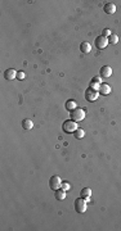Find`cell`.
Masks as SVG:
<instances>
[{
  "mask_svg": "<svg viewBox=\"0 0 121 231\" xmlns=\"http://www.w3.org/2000/svg\"><path fill=\"white\" fill-rule=\"evenodd\" d=\"M62 128L66 134H71V132H75V130L78 128V125H76V122L72 121V120H67V121L63 122Z\"/></svg>",
  "mask_w": 121,
  "mask_h": 231,
  "instance_id": "6da1fadb",
  "label": "cell"
},
{
  "mask_svg": "<svg viewBox=\"0 0 121 231\" xmlns=\"http://www.w3.org/2000/svg\"><path fill=\"white\" fill-rule=\"evenodd\" d=\"M85 118V112L80 109V108H76L71 112V120L75 121V122H79V121H82Z\"/></svg>",
  "mask_w": 121,
  "mask_h": 231,
  "instance_id": "7a4b0ae2",
  "label": "cell"
},
{
  "mask_svg": "<svg viewBox=\"0 0 121 231\" xmlns=\"http://www.w3.org/2000/svg\"><path fill=\"white\" fill-rule=\"evenodd\" d=\"M75 211L78 212V213H84L86 211V202L81 197L75 200Z\"/></svg>",
  "mask_w": 121,
  "mask_h": 231,
  "instance_id": "3957f363",
  "label": "cell"
},
{
  "mask_svg": "<svg viewBox=\"0 0 121 231\" xmlns=\"http://www.w3.org/2000/svg\"><path fill=\"white\" fill-rule=\"evenodd\" d=\"M61 185H62V181H61V177L59 176H52L49 180V188L52 190H58L61 189Z\"/></svg>",
  "mask_w": 121,
  "mask_h": 231,
  "instance_id": "277c9868",
  "label": "cell"
},
{
  "mask_svg": "<svg viewBox=\"0 0 121 231\" xmlns=\"http://www.w3.org/2000/svg\"><path fill=\"white\" fill-rule=\"evenodd\" d=\"M98 94H99V92L97 90L89 86L88 89H86V91H85V99H86L88 102H94L95 99L98 98Z\"/></svg>",
  "mask_w": 121,
  "mask_h": 231,
  "instance_id": "5b68a950",
  "label": "cell"
},
{
  "mask_svg": "<svg viewBox=\"0 0 121 231\" xmlns=\"http://www.w3.org/2000/svg\"><path fill=\"white\" fill-rule=\"evenodd\" d=\"M94 44H95V46H97L98 49H104L108 45V39L104 37L103 35H100V36H98L97 39H95Z\"/></svg>",
  "mask_w": 121,
  "mask_h": 231,
  "instance_id": "8992f818",
  "label": "cell"
},
{
  "mask_svg": "<svg viewBox=\"0 0 121 231\" xmlns=\"http://www.w3.org/2000/svg\"><path fill=\"white\" fill-rule=\"evenodd\" d=\"M98 92L100 95H108L111 92V86L108 85V84H100L99 87H98Z\"/></svg>",
  "mask_w": 121,
  "mask_h": 231,
  "instance_id": "52a82bcc",
  "label": "cell"
},
{
  "mask_svg": "<svg viewBox=\"0 0 121 231\" xmlns=\"http://www.w3.org/2000/svg\"><path fill=\"white\" fill-rule=\"evenodd\" d=\"M112 74V68L110 66H103L99 70V76L100 77H110Z\"/></svg>",
  "mask_w": 121,
  "mask_h": 231,
  "instance_id": "ba28073f",
  "label": "cell"
},
{
  "mask_svg": "<svg viewBox=\"0 0 121 231\" xmlns=\"http://www.w3.org/2000/svg\"><path fill=\"white\" fill-rule=\"evenodd\" d=\"M103 12L106 14H113L115 12H116V5L113 3H106L103 7Z\"/></svg>",
  "mask_w": 121,
  "mask_h": 231,
  "instance_id": "9c48e42d",
  "label": "cell"
},
{
  "mask_svg": "<svg viewBox=\"0 0 121 231\" xmlns=\"http://www.w3.org/2000/svg\"><path fill=\"white\" fill-rule=\"evenodd\" d=\"M4 77H5V80H14V78H17V72L13 70V68H9V70H7L4 72Z\"/></svg>",
  "mask_w": 121,
  "mask_h": 231,
  "instance_id": "30bf717a",
  "label": "cell"
},
{
  "mask_svg": "<svg viewBox=\"0 0 121 231\" xmlns=\"http://www.w3.org/2000/svg\"><path fill=\"white\" fill-rule=\"evenodd\" d=\"M90 195H92V190L89 189V188H84L81 190V193H80V197L84 199L85 202H88L89 199H90Z\"/></svg>",
  "mask_w": 121,
  "mask_h": 231,
  "instance_id": "8fae6325",
  "label": "cell"
},
{
  "mask_svg": "<svg viewBox=\"0 0 121 231\" xmlns=\"http://www.w3.org/2000/svg\"><path fill=\"white\" fill-rule=\"evenodd\" d=\"M90 50H92V46H90V44L89 42H82L81 45H80V52L81 53H84V54H88V53H90Z\"/></svg>",
  "mask_w": 121,
  "mask_h": 231,
  "instance_id": "7c38bea8",
  "label": "cell"
},
{
  "mask_svg": "<svg viewBox=\"0 0 121 231\" xmlns=\"http://www.w3.org/2000/svg\"><path fill=\"white\" fill-rule=\"evenodd\" d=\"M22 127H23L25 130H31V128L34 127V123H32V121H31V120L26 118V120L22 121Z\"/></svg>",
  "mask_w": 121,
  "mask_h": 231,
  "instance_id": "4fadbf2b",
  "label": "cell"
},
{
  "mask_svg": "<svg viewBox=\"0 0 121 231\" xmlns=\"http://www.w3.org/2000/svg\"><path fill=\"white\" fill-rule=\"evenodd\" d=\"M76 105H78V104H76L75 100H67V102H66V109H67L68 112H72L74 109L78 108Z\"/></svg>",
  "mask_w": 121,
  "mask_h": 231,
  "instance_id": "5bb4252c",
  "label": "cell"
},
{
  "mask_svg": "<svg viewBox=\"0 0 121 231\" xmlns=\"http://www.w3.org/2000/svg\"><path fill=\"white\" fill-rule=\"evenodd\" d=\"M66 198V191L63 189H58L55 190V199H58V200H63V199Z\"/></svg>",
  "mask_w": 121,
  "mask_h": 231,
  "instance_id": "9a60e30c",
  "label": "cell"
},
{
  "mask_svg": "<svg viewBox=\"0 0 121 231\" xmlns=\"http://www.w3.org/2000/svg\"><path fill=\"white\" fill-rule=\"evenodd\" d=\"M117 41H119V37L115 34H111V36L108 37V44H111V45H116Z\"/></svg>",
  "mask_w": 121,
  "mask_h": 231,
  "instance_id": "2e32d148",
  "label": "cell"
},
{
  "mask_svg": "<svg viewBox=\"0 0 121 231\" xmlns=\"http://www.w3.org/2000/svg\"><path fill=\"white\" fill-rule=\"evenodd\" d=\"M75 137L76 139H82V137H84V130L82 128H76L75 130Z\"/></svg>",
  "mask_w": 121,
  "mask_h": 231,
  "instance_id": "e0dca14e",
  "label": "cell"
},
{
  "mask_svg": "<svg viewBox=\"0 0 121 231\" xmlns=\"http://www.w3.org/2000/svg\"><path fill=\"white\" fill-rule=\"evenodd\" d=\"M70 188H71V186H70V184L68 182H62V185H61V189H63V190H68Z\"/></svg>",
  "mask_w": 121,
  "mask_h": 231,
  "instance_id": "ac0fdd59",
  "label": "cell"
},
{
  "mask_svg": "<svg viewBox=\"0 0 121 231\" xmlns=\"http://www.w3.org/2000/svg\"><path fill=\"white\" fill-rule=\"evenodd\" d=\"M17 78H18V80H23V78H25V72H23V71L17 72Z\"/></svg>",
  "mask_w": 121,
  "mask_h": 231,
  "instance_id": "d6986e66",
  "label": "cell"
},
{
  "mask_svg": "<svg viewBox=\"0 0 121 231\" xmlns=\"http://www.w3.org/2000/svg\"><path fill=\"white\" fill-rule=\"evenodd\" d=\"M103 36H104V37H107V36H108V37H110V36H111V31H110V30H108V28H106V30H103Z\"/></svg>",
  "mask_w": 121,
  "mask_h": 231,
  "instance_id": "ffe728a7",
  "label": "cell"
}]
</instances>
